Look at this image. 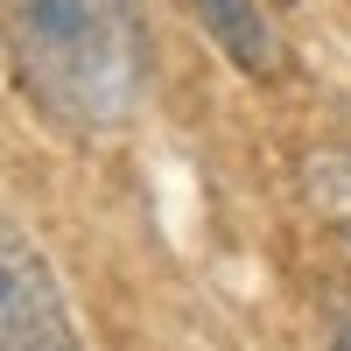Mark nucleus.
<instances>
[{
	"label": "nucleus",
	"instance_id": "1",
	"mask_svg": "<svg viewBox=\"0 0 351 351\" xmlns=\"http://www.w3.org/2000/svg\"><path fill=\"white\" fill-rule=\"evenodd\" d=\"M0 49L21 99L64 134H112L148 84L134 0H0Z\"/></svg>",
	"mask_w": 351,
	"mask_h": 351
},
{
	"label": "nucleus",
	"instance_id": "2",
	"mask_svg": "<svg viewBox=\"0 0 351 351\" xmlns=\"http://www.w3.org/2000/svg\"><path fill=\"white\" fill-rule=\"evenodd\" d=\"M0 351H84L64 281L14 218H0Z\"/></svg>",
	"mask_w": 351,
	"mask_h": 351
},
{
	"label": "nucleus",
	"instance_id": "3",
	"mask_svg": "<svg viewBox=\"0 0 351 351\" xmlns=\"http://www.w3.org/2000/svg\"><path fill=\"white\" fill-rule=\"evenodd\" d=\"M204 36H211L246 77H274L281 71V43H274V21L260 14V0H190Z\"/></svg>",
	"mask_w": 351,
	"mask_h": 351
},
{
	"label": "nucleus",
	"instance_id": "4",
	"mask_svg": "<svg viewBox=\"0 0 351 351\" xmlns=\"http://www.w3.org/2000/svg\"><path fill=\"white\" fill-rule=\"evenodd\" d=\"M324 344H330V351H351V295L330 302V330H324Z\"/></svg>",
	"mask_w": 351,
	"mask_h": 351
},
{
	"label": "nucleus",
	"instance_id": "5",
	"mask_svg": "<svg viewBox=\"0 0 351 351\" xmlns=\"http://www.w3.org/2000/svg\"><path fill=\"white\" fill-rule=\"evenodd\" d=\"M267 8H302V0H267Z\"/></svg>",
	"mask_w": 351,
	"mask_h": 351
}]
</instances>
